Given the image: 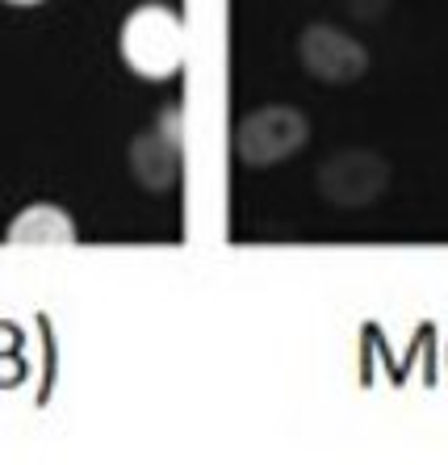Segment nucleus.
I'll return each mask as SVG.
<instances>
[{"label":"nucleus","mask_w":448,"mask_h":465,"mask_svg":"<svg viewBox=\"0 0 448 465\" xmlns=\"http://www.w3.org/2000/svg\"><path fill=\"white\" fill-rule=\"evenodd\" d=\"M348 9L356 13V17H377V13L385 9V0H348Z\"/></svg>","instance_id":"obj_7"},{"label":"nucleus","mask_w":448,"mask_h":465,"mask_svg":"<svg viewBox=\"0 0 448 465\" xmlns=\"http://www.w3.org/2000/svg\"><path fill=\"white\" fill-rule=\"evenodd\" d=\"M310 139V118L294 105H260L235 126V155L248 168H268L297 155Z\"/></svg>","instance_id":"obj_2"},{"label":"nucleus","mask_w":448,"mask_h":465,"mask_svg":"<svg viewBox=\"0 0 448 465\" xmlns=\"http://www.w3.org/2000/svg\"><path fill=\"white\" fill-rule=\"evenodd\" d=\"M297 54H302L307 76L323 80V84H352L369 72V51L331 22L307 25L297 38Z\"/></svg>","instance_id":"obj_4"},{"label":"nucleus","mask_w":448,"mask_h":465,"mask_svg":"<svg viewBox=\"0 0 448 465\" xmlns=\"http://www.w3.org/2000/svg\"><path fill=\"white\" fill-rule=\"evenodd\" d=\"M385 184H390V163L365 147H348V152L331 155L315 176V189L323 193V202L339 210L373 206L385 193Z\"/></svg>","instance_id":"obj_3"},{"label":"nucleus","mask_w":448,"mask_h":465,"mask_svg":"<svg viewBox=\"0 0 448 465\" xmlns=\"http://www.w3.org/2000/svg\"><path fill=\"white\" fill-rule=\"evenodd\" d=\"M9 5H43V0H9Z\"/></svg>","instance_id":"obj_8"},{"label":"nucleus","mask_w":448,"mask_h":465,"mask_svg":"<svg viewBox=\"0 0 448 465\" xmlns=\"http://www.w3.org/2000/svg\"><path fill=\"white\" fill-rule=\"evenodd\" d=\"M122 59L134 76L142 80H172L180 67H185V46L189 34L180 13L160 5V0H147L122 22Z\"/></svg>","instance_id":"obj_1"},{"label":"nucleus","mask_w":448,"mask_h":465,"mask_svg":"<svg viewBox=\"0 0 448 465\" xmlns=\"http://www.w3.org/2000/svg\"><path fill=\"white\" fill-rule=\"evenodd\" d=\"M5 239H9V243H34V248L76 243V223L67 218V210L51 206V202H38V206H25L22 214L13 218Z\"/></svg>","instance_id":"obj_6"},{"label":"nucleus","mask_w":448,"mask_h":465,"mask_svg":"<svg viewBox=\"0 0 448 465\" xmlns=\"http://www.w3.org/2000/svg\"><path fill=\"white\" fill-rule=\"evenodd\" d=\"M131 163L147 189H168L180 176V114H164V122L134 139Z\"/></svg>","instance_id":"obj_5"}]
</instances>
